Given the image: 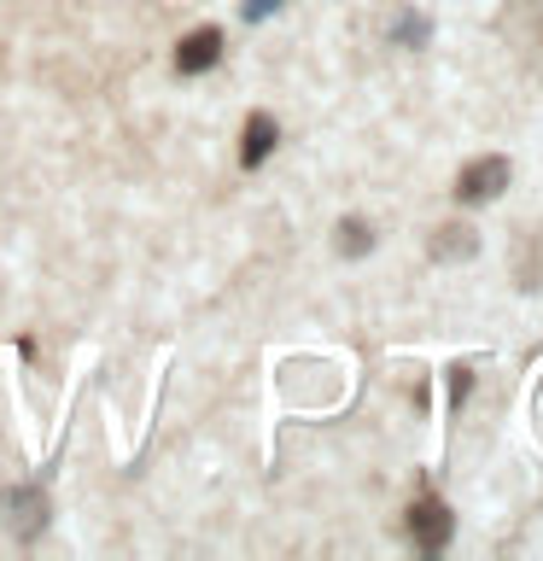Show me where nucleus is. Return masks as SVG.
<instances>
[{"mask_svg": "<svg viewBox=\"0 0 543 561\" xmlns=\"http://www.w3.org/2000/svg\"><path fill=\"white\" fill-rule=\"evenodd\" d=\"M222 59V30L217 24H205V30H193L182 47H175V70H182V77H199V70H210Z\"/></svg>", "mask_w": 543, "mask_h": 561, "instance_id": "nucleus-4", "label": "nucleus"}, {"mask_svg": "<svg viewBox=\"0 0 543 561\" xmlns=\"http://www.w3.org/2000/svg\"><path fill=\"white\" fill-rule=\"evenodd\" d=\"M502 187H508V158H497V152L473 158V164H462V175H455V199L462 205H490Z\"/></svg>", "mask_w": 543, "mask_h": 561, "instance_id": "nucleus-1", "label": "nucleus"}, {"mask_svg": "<svg viewBox=\"0 0 543 561\" xmlns=\"http://www.w3.org/2000/svg\"><path fill=\"white\" fill-rule=\"evenodd\" d=\"M444 386H450V410H462L467 392H473V363H450L444 368Z\"/></svg>", "mask_w": 543, "mask_h": 561, "instance_id": "nucleus-9", "label": "nucleus"}, {"mask_svg": "<svg viewBox=\"0 0 543 561\" xmlns=\"http://www.w3.org/2000/svg\"><path fill=\"white\" fill-rule=\"evenodd\" d=\"M280 7H287V0H240V18L245 24H263V18H275Z\"/></svg>", "mask_w": 543, "mask_h": 561, "instance_id": "nucleus-10", "label": "nucleus"}, {"mask_svg": "<svg viewBox=\"0 0 543 561\" xmlns=\"http://www.w3.org/2000/svg\"><path fill=\"white\" fill-rule=\"evenodd\" d=\"M0 526H7L12 538H35L47 526V497L35 485H12L0 491Z\"/></svg>", "mask_w": 543, "mask_h": 561, "instance_id": "nucleus-2", "label": "nucleus"}, {"mask_svg": "<svg viewBox=\"0 0 543 561\" xmlns=\"http://www.w3.org/2000/svg\"><path fill=\"white\" fill-rule=\"evenodd\" d=\"M450 508L444 503H438V497H415L409 503V538L420 543V550H444V543H450Z\"/></svg>", "mask_w": 543, "mask_h": 561, "instance_id": "nucleus-3", "label": "nucleus"}, {"mask_svg": "<svg viewBox=\"0 0 543 561\" xmlns=\"http://www.w3.org/2000/svg\"><path fill=\"white\" fill-rule=\"evenodd\" d=\"M368 245H374V228H368L362 217H345V222H339V252H345V257H362Z\"/></svg>", "mask_w": 543, "mask_h": 561, "instance_id": "nucleus-8", "label": "nucleus"}, {"mask_svg": "<svg viewBox=\"0 0 543 561\" xmlns=\"http://www.w3.org/2000/svg\"><path fill=\"white\" fill-rule=\"evenodd\" d=\"M275 117L269 112H252V117H245V135H240V164L245 170H257L263 164V158H269L275 152Z\"/></svg>", "mask_w": 543, "mask_h": 561, "instance_id": "nucleus-5", "label": "nucleus"}, {"mask_svg": "<svg viewBox=\"0 0 543 561\" xmlns=\"http://www.w3.org/2000/svg\"><path fill=\"white\" fill-rule=\"evenodd\" d=\"M392 42H397V47H427V42H432V24H427L420 12H403L397 24H392Z\"/></svg>", "mask_w": 543, "mask_h": 561, "instance_id": "nucleus-7", "label": "nucleus"}, {"mask_svg": "<svg viewBox=\"0 0 543 561\" xmlns=\"http://www.w3.org/2000/svg\"><path fill=\"white\" fill-rule=\"evenodd\" d=\"M473 252H480V234H473L467 222H444V228L432 234V257H438V263H467Z\"/></svg>", "mask_w": 543, "mask_h": 561, "instance_id": "nucleus-6", "label": "nucleus"}]
</instances>
